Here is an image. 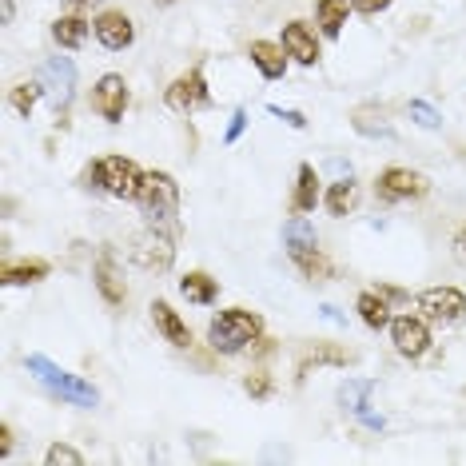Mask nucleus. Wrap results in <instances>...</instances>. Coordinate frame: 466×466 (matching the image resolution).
<instances>
[{"label":"nucleus","instance_id":"nucleus-1","mask_svg":"<svg viewBox=\"0 0 466 466\" xmlns=\"http://www.w3.org/2000/svg\"><path fill=\"white\" fill-rule=\"evenodd\" d=\"M140 208L147 216L152 228H164V231H179V184L167 172H147L144 176V187H140Z\"/></svg>","mask_w":466,"mask_h":466},{"label":"nucleus","instance_id":"nucleus-2","mask_svg":"<svg viewBox=\"0 0 466 466\" xmlns=\"http://www.w3.org/2000/svg\"><path fill=\"white\" fill-rule=\"evenodd\" d=\"M263 331V319L251 311H243V307H231V311H219L216 319L208 327V343L216 347L219 355H236L243 351L248 343H256Z\"/></svg>","mask_w":466,"mask_h":466},{"label":"nucleus","instance_id":"nucleus-3","mask_svg":"<svg viewBox=\"0 0 466 466\" xmlns=\"http://www.w3.org/2000/svg\"><path fill=\"white\" fill-rule=\"evenodd\" d=\"M28 375H36L48 390H56L60 399H65V402H76V407H96V402H100L96 387L84 383V379L72 375V370L56 367V363H52V359H45V355H28Z\"/></svg>","mask_w":466,"mask_h":466},{"label":"nucleus","instance_id":"nucleus-4","mask_svg":"<svg viewBox=\"0 0 466 466\" xmlns=\"http://www.w3.org/2000/svg\"><path fill=\"white\" fill-rule=\"evenodd\" d=\"M132 259L140 263V268H147V271H167L172 268V259H176V236L172 231H164V228L140 231L136 243H132Z\"/></svg>","mask_w":466,"mask_h":466},{"label":"nucleus","instance_id":"nucleus-5","mask_svg":"<svg viewBox=\"0 0 466 466\" xmlns=\"http://www.w3.org/2000/svg\"><path fill=\"white\" fill-rule=\"evenodd\" d=\"M283 239H288V256L299 263L307 275H319L323 271V259H319V239H315V228L307 224L303 216L288 219V228H283Z\"/></svg>","mask_w":466,"mask_h":466},{"label":"nucleus","instance_id":"nucleus-6","mask_svg":"<svg viewBox=\"0 0 466 466\" xmlns=\"http://www.w3.org/2000/svg\"><path fill=\"white\" fill-rule=\"evenodd\" d=\"M164 100H167V108L179 112V116H192V112H199V108H208V104H211V92H208L204 72L192 68V72H184V76H176Z\"/></svg>","mask_w":466,"mask_h":466},{"label":"nucleus","instance_id":"nucleus-7","mask_svg":"<svg viewBox=\"0 0 466 466\" xmlns=\"http://www.w3.org/2000/svg\"><path fill=\"white\" fill-rule=\"evenodd\" d=\"M100 187L116 199H136L144 187V176L140 167H136L132 160H124V156H108V160L100 164Z\"/></svg>","mask_w":466,"mask_h":466},{"label":"nucleus","instance_id":"nucleus-8","mask_svg":"<svg viewBox=\"0 0 466 466\" xmlns=\"http://www.w3.org/2000/svg\"><path fill=\"white\" fill-rule=\"evenodd\" d=\"M40 88H45V96L56 104V108H65L72 100V88H76V65H72L68 56H52L40 65Z\"/></svg>","mask_w":466,"mask_h":466},{"label":"nucleus","instance_id":"nucleus-9","mask_svg":"<svg viewBox=\"0 0 466 466\" xmlns=\"http://www.w3.org/2000/svg\"><path fill=\"white\" fill-rule=\"evenodd\" d=\"M415 303H419V311L434 323H459L466 315V295L454 291V288H427Z\"/></svg>","mask_w":466,"mask_h":466},{"label":"nucleus","instance_id":"nucleus-10","mask_svg":"<svg viewBox=\"0 0 466 466\" xmlns=\"http://www.w3.org/2000/svg\"><path fill=\"white\" fill-rule=\"evenodd\" d=\"M431 192V179L410 172V167H387L383 176H379V196L383 199H419Z\"/></svg>","mask_w":466,"mask_h":466},{"label":"nucleus","instance_id":"nucleus-11","mask_svg":"<svg viewBox=\"0 0 466 466\" xmlns=\"http://www.w3.org/2000/svg\"><path fill=\"white\" fill-rule=\"evenodd\" d=\"M390 339H395L399 355H407V359L427 355V347H431L427 319H419V315H399V319H390Z\"/></svg>","mask_w":466,"mask_h":466},{"label":"nucleus","instance_id":"nucleus-12","mask_svg":"<svg viewBox=\"0 0 466 466\" xmlns=\"http://www.w3.org/2000/svg\"><path fill=\"white\" fill-rule=\"evenodd\" d=\"M339 395H343L347 415H355L370 431H383V415H379V410H370V395H375V387H370V383H363V379H351V383H343Z\"/></svg>","mask_w":466,"mask_h":466},{"label":"nucleus","instance_id":"nucleus-13","mask_svg":"<svg viewBox=\"0 0 466 466\" xmlns=\"http://www.w3.org/2000/svg\"><path fill=\"white\" fill-rule=\"evenodd\" d=\"M92 104H96V112L104 116V120H112V124L120 120L124 108H128V84H124V76H116V72H108V76H100Z\"/></svg>","mask_w":466,"mask_h":466},{"label":"nucleus","instance_id":"nucleus-14","mask_svg":"<svg viewBox=\"0 0 466 466\" xmlns=\"http://www.w3.org/2000/svg\"><path fill=\"white\" fill-rule=\"evenodd\" d=\"M96 40L104 48H112V52H120V48H128L132 40H136V28H132V20L124 16V13H100L96 25Z\"/></svg>","mask_w":466,"mask_h":466},{"label":"nucleus","instance_id":"nucleus-15","mask_svg":"<svg viewBox=\"0 0 466 466\" xmlns=\"http://www.w3.org/2000/svg\"><path fill=\"white\" fill-rule=\"evenodd\" d=\"M283 48H288L291 60H299V65H307V68L319 60V45H315V33L303 25V20H291V25L283 28Z\"/></svg>","mask_w":466,"mask_h":466},{"label":"nucleus","instance_id":"nucleus-16","mask_svg":"<svg viewBox=\"0 0 466 466\" xmlns=\"http://www.w3.org/2000/svg\"><path fill=\"white\" fill-rule=\"evenodd\" d=\"M251 65L268 80H279L283 72H288V48L271 45V40H251Z\"/></svg>","mask_w":466,"mask_h":466},{"label":"nucleus","instance_id":"nucleus-17","mask_svg":"<svg viewBox=\"0 0 466 466\" xmlns=\"http://www.w3.org/2000/svg\"><path fill=\"white\" fill-rule=\"evenodd\" d=\"M152 319H156V331H160L172 347H187V343H192V331H187V323L179 319V315H176L164 299L152 303Z\"/></svg>","mask_w":466,"mask_h":466},{"label":"nucleus","instance_id":"nucleus-18","mask_svg":"<svg viewBox=\"0 0 466 466\" xmlns=\"http://www.w3.org/2000/svg\"><path fill=\"white\" fill-rule=\"evenodd\" d=\"M96 288H100V295H104V303L108 307H120L124 295H128V288H124V279H120V268H116L112 256L96 259Z\"/></svg>","mask_w":466,"mask_h":466},{"label":"nucleus","instance_id":"nucleus-19","mask_svg":"<svg viewBox=\"0 0 466 466\" xmlns=\"http://www.w3.org/2000/svg\"><path fill=\"white\" fill-rule=\"evenodd\" d=\"M359 319H363L370 331H383V327H390V307H387V295L383 291H363L355 303Z\"/></svg>","mask_w":466,"mask_h":466},{"label":"nucleus","instance_id":"nucleus-20","mask_svg":"<svg viewBox=\"0 0 466 466\" xmlns=\"http://www.w3.org/2000/svg\"><path fill=\"white\" fill-rule=\"evenodd\" d=\"M179 291H184V299H192V303H216L219 283L211 279L208 271H187L184 279H179Z\"/></svg>","mask_w":466,"mask_h":466},{"label":"nucleus","instance_id":"nucleus-21","mask_svg":"<svg viewBox=\"0 0 466 466\" xmlns=\"http://www.w3.org/2000/svg\"><path fill=\"white\" fill-rule=\"evenodd\" d=\"M52 36H56L60 48H80L84 40H88V20L84 16H60L56 25H52Z\"/></svg>","mask_w":466,"mask_h":466},{"label":"nucleus","instance_id":"nucleus-22","mask_svg":"<svg viewBox=\"0 0 466 466\" xmlns=\"http://www.w3.org/2000/svg\"><path fill=\"white\" fill-rule=\"evenodd\" d=\"M319 204V176L311 164H299V184H295V211H315Z\"/></svg>","mask_w":466,"mask_h":466},{"label":"nucleus","instance_id":"nucleus-23","mask_svg":"<svg viewBox=\"0 0 466 466\" xmlns=\"http://www.w3.org/2000/svg\"><path fill=\"white\" fill-rule=\"evenodd\" d=\"M355 208H359V187L351 179H339L331 192H327V211H331V216H351Z\"/></svg>","mask_w":466,"mask_h":466},{"label":"nucleus","instance_id":"nucleus-24","mask_svg":"<svg viewBox=\"0 0 466 466\" xmlns=\"http://www.w3.org/2000/svg\"><path fill=\"white\" fill-rule=\"evenodd\" d=\"M319 25H323V33L327 36H339L343 33V25H347V13H351V5L347 0H319Z\"/></svg>","mask_w":466,"mask_h":466},{"label":"nucleus","instance_id":"nucleus-25","mask_svg":"<svg viewBox=\"0 0 466 466\" xmlns=\"http://www.w3.org/2000/svg\"><path fill=\"white\" fill-rule=\"evenodd\" d=\"M48 275V263H5V271H0V279L8 283V288H20V283H36V279H45Z\"/></svg>","mask_w":466,"mask_h":466},{"label":"nucleus","instance_id":"nucleus-26","mask_svg":"<svg viewBox=\"0 0 466 466\" xmlns=\"http://www.w3.org/2000/svg\"><path fill=\"white\" fill-rule=\"evenodd\" d=\"M40 92H45V88H40V80H36V84H20V88H13V108H16L20 116H33Z\"/></svg>","mask_w":466,"mask_h":466},{"label":"nucleus","instance_id":"nucleus-27","mask_svg":"<svg viewBox=\"0 0 466 466\" xmlns=\"http://www.w3.org/2000/svg\"><path fill=\"white\" fill-rule=\"evenodd\" d=\"M410 120H415L419 124V128H439V124H442V116L439 112H434L431 108V104H422V100H410Z\"/></svg>","mask_w":466,"mask_h":466},{"label":"nucleus","instance_id":"nucleus-28","mask_svg":"<svg viewBox=\"0 0 466 466\" xmlns=\"http://www.w3.org/2000/svg\"><path fill=\"white\" fill-rule=\"evenodd\" d=\"M80 462H84V454L65 447V442H56V447L48 451V466H80Z\"/></svg>","mask_w":466,"mask_h":466},{"label":"nucleus","instance_id":"nucleus-29","mask_svg":"<svg viewBox=\"0 0 466 466\" xmlns=\"http://www.w3.org/2000/svg\"><path fill=\"white\" fill-rule=\"evenodd\" d=\"M243 390H248L251 399H268L271 395V379L268 375H248L243 379Z\"/></svg>","mask_w":466,"mask_h":466},{"label":"nucleus","instance_id":"nucleus-30","mask_svg":"<svg viewBox=\"0 0 466 466\" xmlns=\"http://www.w3.org/2000/svg\"><path fill=\"white\" fill-rule=\"evenodd\" d=\"M355 128L363 132V136H383V140H390V136H395V132H390L383 120L375 124V120H370V116H355Z\"/></svg>","mask_w":466,"mask_h":466},{"label":"nucleus","instance_id":"nucleus-31","mask_svg":"<svg viewBox=\"0 0 466 466\" xmlns=\"http://www.w3.org/2000/svg\"><path fill=\"white\" fill-rule=\"evenodd\" d=\"M311 363H347V355L343 351H331V347H319V351H311L303 359V370L311 367Z\"/></svg>","mask_w":466,"mask_h":466},{"label":"nucleus","instance_id":"nucleus-32","mask_svg":"<svg viewBox=\"0 0 466 466\" xmlns=\"http://www.w3.org/2000/svg\"><path fill=\"white\" fill-rule=\"evenodd\" d=\"M387 5H390V0H351V8H355V13H367V16L383 13Z\"/></svg>","mask_w":466,"mask_h":466},{"label":"nucleus","instance_id":"nucleus-33","mask_svg":"<svg viewBox=\"0 0 466 466\" xmlns=\"http://www.w3.org/2000/svg\"><path fill=\"white\" fill-rule=\"evenodd\" d=\"M268 112H271V116H279V120H288V124H291V128H303V124H307V120H303V116H299V112H291V108H279V104H271V108H268Z\"/></svg>","mask_w":466,"mask_h":466},{"label":"nucleus","instance_id":"nucleus-34","mask_svg":"<svg viewBox=\"0 0 466 466\" xmlns=\"http://www.w3.org/2000/svg\"><path fill=\"white\" fill-rule=\"evenodd\" d=\"M243 124H248V116H243V112H236V116H231V124H228V144H236V140H239Z\"/></svg>","mask_w":466,"mask_h":466},{"label":"nucleus","instance_id":"nucleus-35","mask_svg":"<svg viewBox=\"0 0 466 466\" xmlns=\"http://www.w3.org/2000/svg\"><path fill=\"white\" fill-rule=\"evenodd\" d=\"M454 256H459V263H466V228L454 236Z\"/></svg>","mask_w":466,"mask_h":466},{"label":"nucleus","instance_id":"nucleus-36","mask_svg":"<svg viewBox=\"0 0 466 466\" xmlns=\"http://www.w3.org/2000/svg\"><path fill=\"white\" fill-rule=\"evenodd\" d=\"M8 451H13V431L0 427V454H8Z\"/></svg>","mask_w":466,"mask_h":466},{"label":"nucleus","instance_id":"nucleus-37","mask_svg":"<svg viewBox=\"0 0 466 466\" xmlns=\"http://www.w3.org/2000/svg\"><path fill=\"white\" fill-rule=\"evenodd\" d=\"M65 5H72V8H92V5H100V0H65Z\"/></svg>","mask_w":466,"mask_h":466},{"label":"nucleus","instance_id":"nucleus-38","mask_svg":"<svg viewBox=\"0 0 466 466\" xmlns=\"http://www.w3.org/2000/svg\"><path fill=\"white\" fill-rule=\"evenodd\" d=\"M0 8H5V25L13 20V0H0Z\"/></svg>","mask_w":466,"mask_h":466},{"label":"nucleus","instance_id":"nucleus-39","mask_svg":"<svg viewBox=\"0 0 466 466\" xmlns=\"http://www.w3.org/2000/svg\"><path fill=\"white\" fill-rule=\"evenodd\" d=\"M160 5H172V0H160Z\"/></svg>","mask_w":466,"mask_h":466}]
</instances>
